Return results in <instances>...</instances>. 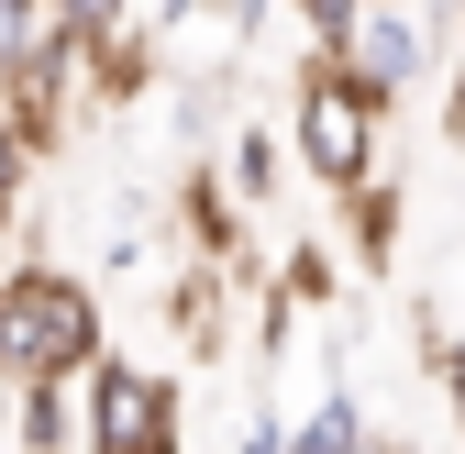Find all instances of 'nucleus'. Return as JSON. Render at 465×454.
<instances>
[{
  "mask_svg": "<svg viewBox=\"0 0 465 454\" xmlns=\"http://www.w3.org/2000/svg\"><path fill=\"white\" fill-rule=\"evenodd\" d=\"M189 222H200L189 244H200V255L222 266V255H232V200H222V178H200V189H189Z\"/></svg>",
  "mask_w": 465,
  "mask_h": 454,
  "instance_id": "nucleus-11",
  "label": "nucleus"
},
{
  "mask_svg": "<svg viewBox=\"0 0 465 454\" xmlns=\"http://www.w3.org/2000/svg\"><path fill=\"white\" fill-rule=\"evenodd\" d=\"M78 388H89V454H178V377L100 355Z\"/></svg>",
  "mask_w": 465,
  "mask_h": 454,
  "instance_id": "nucleus-3",
  "label": "nucleus"
},
{
  "mask_svg": "<svg viewBox=\"0 0 465 454\" xmlns=\"http://www.w3.org/2000/svg\"><path fill=\"white\" fill-rule=\"evenodd\" d=\"M432 377H443V400H454V421H465V344H454V332H432Z\"/></svg>",
  "mask_w": 465,
  "mask_h": 454,
  "instance_id": "nucleus-14",
  "label": "nucleus"
},
{
  "mask_svg": "<svg viewBox=\"0 0 465 454\" xmlns=\"http://www.w3.org/2000/svg\"><path fill=\"white\" fill-rule=\"evenodd\" d=\"M454 23H465V0H454Z\"/></svg>",
  "mask_w": 465,
  "mask_h": 454,
  "instance_id": "nucleus-18",
  "label": "nucleus"
},
{
  "mask_svg": "<svg viewBox=\"0 0 465 454\" xmlns=\"http://www.w3.org/2000/svg\"><path fill=\"white\" fill-rule=\"evenodd\" d=\"M78 12L67 0H0V89H23L45 67H78Z\"/></svg>",
  "mask_w": 465,
  "mask_h": 454,
  "instance_id": "nucleus-5",
  "label": "nucleus"
},
{
  "mask_svg": "<svg viewBox=\"0 0 465 454\" xmlns=\"http://www.w3.org/2000/svg\"><path fill=\"white\" fill-rule=\"evenodd\" d=\"M288 12H300V23H311V34H322V44H332V34H343V23H355V12H366V0H288Z\"/></svg>",
  "mask_w": 465,
  "mask_h": 454,
  "instance_id": "nucleus-16",
  "label": "nucleus"
},
{
  "mask_svg": "<svg viewBox=\"0 0 465 454\" xmlns=\"http://www.w3.org/2000/svg\"><path fill=\"white\" fill-rule=\"evenodd\" d=\"M288 454H377V443H366V421H355V388H343V377L322 388V410L288 432Z\"/></svg>",
  "mask_w": 465,
  "mask_h": 454,
  "instance_id": "nucleus-7",
  "label": "nucleus"
},
{
  "mask_svg": "<svg viewBox=\"0 0 465 454\" xmlns=\"http://www.w3.org/2000/svg\"><path fill=\"white\" fill-rule=\"evenodd\" d=\"M355 244H366V266H388V255H399V189H388V178H366V189H355Z\"/></svg>",
  "mask_w": 465,
  "mask_h": 454,
  "instance_id": "nucleus-8",
  "label": "nucleus"
},
{
  "mask_svg": "<svg viewBox=\"0 0 465 454\" xmlns=\"http://www.w3.org/2000/svg\"><path fill=\"white\" fill-rule=\"evenodd\" d=\"M377 123H388V100H377L355 67L311 55V78H300V111H288V155H300L322 189H343V200H355V189L377 178Z\"/></svg>",
  "mask_w": 465,
  "mask_h": 454,
  "instance_id": "nucleus-2",
  "label": "nucleus"
},
{
  "mask_svg": "<svg viewBox=\"0 0 465 454\" xmlns=\"http://www.w3.org/2000/svg\"><path fill=\"white\" fill-rule=\"evenodd\" d=\"M244 454H288V421H277V410H255V421H244Z\"/></svg>",
  "mask_w": 465,
  "mask_h": 454,
  "instance_id": "nucleus-17",
  "label": "nucleus"
},
{
  "mask_svg": "<svg viewBox=\"0 0 465 454\" xmlns=\"http://www.w3.org/2000/svg\"><path fill=\"white\" fill-rule=\"evenodd\" d=\"M12 443L23 454H89V388L78 377H45L12 400Z\"/></svg>",
  "mask_w": 465,
  "mask_h": 454,
  "instance_id": "nucleus-6",
  "label": "nucleus"
},
{
  "mask_svg": "<svg viewBox=\"0 0 465 454\" xmlns=\"http://www.w3.org/2000/svg\"><path fill=\"white\" fill-rule=\"evenodd\" d=\"M232 12H244V0H155L166 34H178V23H232Z\"/></svg>",
  "mask_w": 465,
  "mask_h": 454,
  "instance_id": "nucleus-15",
  "label": "nucleus"
},
{
  "mask_svg": "<svg viewBox=\"0 0 465 454\" xmlns=\"http://www.w3.org/2000/svg\"><path fill=\"white\" fill-rule=\"evenodd\" d=\"M34 155H45V144H34L23 123H0V244H12V211H23V178H34Z\"/></svg>",
  "mask_w": 465,
  "mask_h": 454,
  "instance_id": "nucleus-9",
  "label": "nucleus"
},
{
  "mask_svg": "<svg viewBox=\"0 0 465 454\" xmlns=\"http://www.w3.org/2000/svg\"><path fill=\"white\" fill-rule=\"evenodd\" d=\"M277 300H288V311L332 300V255H322V244H288V266H277Z\"/></svg>",
  "mask_w": 465,
  "mask_h": 454,
  "instance_id": "nucleus-10",
  "label": "nucleus"
},
{
  "mask_svg": "<svg viewBox=\"0 0 465 454\" xmlns=\"http://www.w3.org/2000/svg\"><path fill=\"white\" fill-rule=\"evenodd\" d=\"M67 12H78V44H89V55L134 34V0H67Z\"/></svg>",
  "mask_w": 465,
  "mask_h": 454,
  "instance_id": "nucleus-13",
  "label": "nucleus"
},
{
  "mask_svg": "<svg viewBox=\"0 0 465 454\" xmlns=\"http://www.w3.org/2000/svg\"><path fill=\"white\" fill-rule=\"evenodd\" d=\"M322 55H332V67H355L377 100H399V89H421V67H432V34H421V12H411V0H366V12L343 23Z\"/></svg>",
  "mask_w": 465,
  "mask_h": 454,
  "instance_id": "nucleus-4",
  "label": "nucleus"
},
{
  "mask_svg": "<svg viewBox=\"0 0 465 454\" xmlns=\"http://www.w3.org/2000/svg\"><path fill=\"white\" fill-rule=\"evenodd\" d=\"M277 189V133H232V200H266Z\"/></svg>",
  "mask_w": 465,
  "mask_h": 454,
  "instance_id": "nucleus-12",
  "label": "nucleus"
},
{
  "mask_svg": "<svg viewBox=\"0 0 465 454\" xmlns=\"http://www.w3.org/2000/svg\"><path fill=\"white\" fill-rule=\"evenodd\" d=\"M111 344H100V289L67 266H12L0 277V377L12 388H45V377H89Z\"/></svg>",
  "mask_w": 465,
  "mask_h": 454,
  "instance_id": "nucleus-1",
  "label": "nucleus"
}]
</instances>
